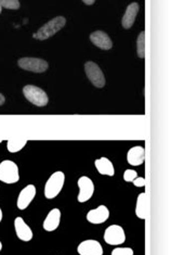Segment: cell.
Masks as SVG:
<instances>
[{"instance_id":"obj_1","label":"cell","mask_w":171,"mask_h":255,"mask_svg":"<svg viewBox=\"0 0 171 255\" xmlns=\"http://www.w3.org/2000/svg\"><path fill=\"white\" fill-rule=\"evenodd\" d=\"M65 184V174L61 171L54 172L50 177L48 178L45 185L44 194L45 198L48 200H52L57 198L60 192L62 191Z\"/></svg>"},{"instance_id":"obj_2","label":"cell","mask_w":171,"mask_h":255,"mask_svg":"<svg viewBox=\"0 0 171 255\" xmlns=\"http://www.w3.org/2000/svg\"><path fill=\"white\" fill-rule=\"evenodd\" d=\"M66 20L65 17L63 16H57L54 17L53 20L49 21L48 23H46L44 26H41L37 33H35L33 35V37L35 39L38 40H45L48 39L49 37H51L54 34H57L60 29H62L65 25Z\"/></svg>"},{"instance_id":"obj_3","label":"cell","mask_w":171,"mask_h":255,"mask_svg":"<svg viewBox=\"0 0 171 255\" xmlns=\"http://www.w3.org/2000/svg\"><path fill=\"white\" fill-rule=\"evenodd\" d=\"M20 180L19 167L13 161L4 160L0 163V181L3 184H16Z\"/></svg>"},{"instance_id":"obj_4","label":"cell","mask_w":171,"mask_h":255,"mask_svg":"<svg viewBox=\"0 0 171 255\" xmlns=\"http://www.w3.org/2000/svg\"><path fill=\"white\" fill-rule=\"evenodd\" d=\"M24 97L36 107H46L48 105V96L47 94L39 87L33 86V85H26L23 88Z\"/></svg>"},{"instance_id":"obj_5","label":"cell","mask_w":171,"mask_h":255,"mask_svg":"<svg viewBox=\"0 0 171 255\" xmlns=\"http://www.w3.org/2000/svg\"><path fill=\"white\" fill-rule=\"evenodd\" d=\"M103 238L107 245L118 247L126 242V233L124 228L119 225H111L105 229Z\"/></svg>"},{"instance_id":"obj_6","label":"cell","mask_w":171,"mask_h":255,"mask_svg":"<svg viewBox=\"0 0 171 255\" xmlns=\"http://www.w3.org/2000/svg\"><path fill=\"white\" fill-rule=\"evenodd\" d=\"M78 186V196H77V201L79 203H85L89 201V200L93 197L94 193V184L91 178L87 177V176H82L81 178L77 181Z\"/></svg>"},{"instance_id":"obj_7","label":"cell","mask_w":171,"mask_h":255,"mask_svg":"<svg viewBox=\"0 0 171 255\" xmlns=\"http://www.w3.org/2000/svg\"><path fill=\"white\" fill-rule=\"evenodd\" d=\"M85 72H86V75H87L90 80V82L92 83L95 87L97 88L104 87L105 77L101 69L99 68V65L95 64L92 61H88L85 64Z\"/></svg>"},{"instance_id":"obj_8","label":"cell","mask_w":171,"mask_h":255,"mask_svg":"<svg viewBox=\"0 0 171 255\" xmlns=\"http://www.w3.org/2000/svg\"><path fill=\"white\" fill-rule=\"evenodd\" d=\"M20 68L34 73H44L48 70V62L37 58H22L19 61Z\"/></svg>"},{"instance_id":"obj_9","label":"cell","mask_w":171,"mask_h":255,"mask_svg":"<svg viewBox=\"0 0 171 255\" xmlns=\"http://www.w3.org/2000/svg\"><path fill=\"white\" fill-rule=\"evenodd\" d=\"M36 187L34 185H27L26 187H24L23 189L20 191L19 193V197H17L16 200V206L17 209L24 211L26 210L28 206L30 205V203L33 202V200L36 197Z\"/></svg>"},{"instance_id":"obj_10","label":"cell","mask_w":171,"mask_h":255,"mask_svg":"<svg viewBox=\"0 0 171 255\" xmlns=\"http://www.w3.org/2000/svg\"><path fill=\"white\" fill-rule=\"evenodd\" d=\"M77 253L79 255H103V247L97 240L88 239L85 240L77 247Z\"/></svg>"},{"instance_id":"obj_11","label":"cell","mask_w":171,"mask_h":255,"mask_svg":"<svg viewBox=\"0 0 171 255\" xmlns=\"http://www.w3.org/2000/svg\"><path fill=\"white\" fill-rule=\"evenodd\" d=\"M86 218H87V221L90 224H93V225L103 224L109 218V210L105 205H99L97 208L90 210Z\"/></svg>"},{"instance_id":"obj_12","label":"cell","mask_w":171,"mask_h":255,"mask_svg":"<svg viewBox=\"0 0 171 255\" xmlns=\"http://www.w3.org/2000/svg\"><path fill=\"white\" fill-rule=\"evenodd\" d=\"M14 230H15V235L17 238H19L23 242H29L33 239L34 234L33 230L30 229V227L25 223V221L23 220V217L17 216L14 220Z\"/></svg>"},{"instance_id":"obj_13","label":"cell","mask_w":171,"mask_h":255,"mask_svg":"<svg viewBox=\"0 0 171 255\" xmlns=\"http://www.w3.org/2000/svg\"><path fill=\"white\" fill-rule=\"evenodd\" d=\"M61 217H62V213H61L60 209H58V208L52 209L47 214L45 221H44V224H42V227H44V229L48 233L56 232V230L60 226Z\"/></svg>"},{"instance_id":"obj_14","label":"cell","mask_w":171,"mask_h":255,"mask_svg":"<svg viewBox=\"0 0 171 255\" xmlns=\"http://www.w3.org/2000/svg\"><path fill=\"white\" fill-rule=\"evenodd\" d=\"M90 40L92 41V44L96 47H99L100 49L103 50H109L113 47V42L111 38L108 37V35L102 31L93 32L90 35Z\"/></svg>"},{"instance_id":"obj_15","label":"cell","mask_w":171,"mask_h":255,"mask_svg":"<svg viewBox=\"0 0 171 255\" xmlns=\"http://www.w3.org/2000/svg\"><path fill=\"white\" fill-rule=\"evenodd\" d=\"M145 150L141 145L132 147L127 153V162L132 166H139L144 163Z\"/></svg>"},{"instance_id":"obj_16","label":"cell","mask_w":171,"mask_h":255,"mask_svg":"<svg viewBox=\"0 0 171 255\" xmlns=\"http://www.w3.org/2000/svg\"><path fill=\"white\" fill-rule=\"evenodd\" d=\"M94 166L96 168V171L99 172V174L108 176V177H112V176L115 175V168L113 163L109 161L107 157H100L94 161Z\"/></svg>"},{"instance_id":"obj_17","label":"cell","mask_w":171,"mask_h":255,"mask_svg":"<svg viewBox=\"0 0 171 255\" xmlns=\"http://www.w3.org/2000/svg\"><path fill=\"white\" fill-rule=\"evenodd\" d=\"M139 12V4L137 2H132L129 5H128L125 14L123 16V20H121V23H123V26L128 29L130 28L133 23L134 20H136V16Z\"/></svg>"},{"instance_id":"obj_18","label":"cell","mask_w":171,"mask_h":255,"mask_svg":"<svg viewBox=\"0 0 171 255\" xmlns=\"http://www.w3.org/2000/svg\"><path fill=\"white\" fill-rule=\"evenodd\" d=\"M136 215L140 220H146L148 217V196L145 192L140 193L136 203Z\"/></svg>"},{"instance_id":"obj_19","label":"cell","mask_w":171,"mask_h":255,"mask_svg":"<svg viewBox=\"0 0 171 255\" xmlns=\"http://www.w3.org/2000/svg\"><path fill=\"white\" fill-rule=\"evenodd\" d=\"M27 143V140H21V139H10L7 142V149L11 153H16L21 151Z\"/></svg>"},{"instance_id":"obj_20","label":"cell","mask_w":171,"mask_h":255,"mask_svg":"<svg viewBox=\"0 0 171 255\" xmlns=\"http://www.w3.org/2000/svg\"><path fill=\"white\" fill-rule=\"evenodd\" d=\"M137 52L138 57L143 59L145 57V32H141L139 34L137 41Z\"/></svg>"},{"instance_id":"obj_21","label":"cell","mask_w":171,"mask_h":255,"mask_svg":"<svg viewBox=\"0 0 171 255\" xmlns=\"http://www.w3.org/2000/svg\"><path fill=\"white\" fill-rule=\"evenodd\" d=\"M0 7H3L5 9L16 10L20 8V1L19 0H0Z\"/></svg>"},{"instance_id":"obj_22","label":"cell","mask_w":171,"mask_h":255,"mask_svg":"<svg viewBox=\"0 0 171 255\" xmlns=\"http://www.w3.org/2000/svg\"><path fill=\"white\" fill-rule=\"evenodd\" d=\"M111 255H134V252L131 248L117 247L112 251Z\"/></svg>"},{"instance_id":"obj_23","label":"cell","mask_w":171,"mask_h":255,"mask_svg":"<svg viewBox=\"0 0 171 255\" xmlns=\"http://www.w3.org/2000/svg\"><path fill=\"white\" fill-rule=\"evenodd\" d=\"M138 177V173L134 169H126L124 173V180L126 183H132V181Z\"/></svg>"},{"instance_id":"obj_24","label":"cell","mask_w":171,"mask_h":255,"mask_svg":"<svg viewBox=\"0 0 171 255\" xmlns=\"http://www.w3.org/2000/svg\"><path fill=\"white\" fill-rule=\"evenodd\" d=\"M132 184L137 188H143L145 187V179L143 177H139L138 176V177L132 181Z\"/></svg>"},{"instance_id":"obj_25","label":"cell","mask_w":171,"mask_h":255,"mask_svg":"<svg viewBox=\"0 0 171 255\" xmlns=\"http://www.w3.org/2000/svg\"><path fill=\"white\" fill-rule=\"evenodd\" d=\"M83 1H84L86 4L90 5V4H93V3H94V1H95V0H83Z\"/></svg>"},{"instance_id":"obj_26","label":"cell","mask_w":171,"mask_h":255,"mask_svg":"<svg viewBox=\"0 0 171 255\" xmlns=\"http://www.w3.org/2000/svg\"><path fill=\"white\" fill-rule=\"evenodd\" d=\"M4 101H5V99H4V96L0 94V106H2L3 103H4Z\"/></svg>"},{"instance_id":"obj_27","label":"cell","mask_w":171,"mask_h":255,"mask_svg":"<svg viewBox=\"0 0 171 255\" xmlns=\"http://www.w3.org/2000/svg\"><path fill=\"white\" fill-rule=\"evenodd\" d=\"M2 217H3L2 210H1V208H0V223H1V221H2Z\"/></svg>"},{"instance_id":"obj_28","label":"cell","mask_w":171,"mask_h":255,"mask_svg":"<svg viewBox=\"0 0 171 255\" xmlns=\"http://www.w3.org/2000/svg\"><path fill=\"white\" fill-rule=\"evenodd\" d=\"M1 250H2V244H1V241H0V252H1Z\"/></svg>"},{"instance_id":"obj_29","label":"cell","mask_w":171,"mask_h":255,"mask_svg":"<svg viewBox=\"0 0 171 255\" xmlns=\"http://www.w3.org/2000/svg\"><path fill=\"white\" fill-rule=\"evenodd\" d=\"M2 142V139H0V143H1Z\"/></svg>"},{"instance_id":"obj_30","label":"cell","mask_w":171,"mask_h":255,"mask_svg":"<svg viewBox=\"0 0 171 255\" xmlns=\"http://www.w3.org/2000/svg\"><path fill=\"white\" fill-rule=\"evenodd\" d=\"M0 13H1V7H0Z\"/></svg>"}]
</instances>
